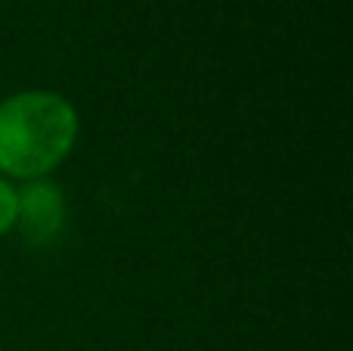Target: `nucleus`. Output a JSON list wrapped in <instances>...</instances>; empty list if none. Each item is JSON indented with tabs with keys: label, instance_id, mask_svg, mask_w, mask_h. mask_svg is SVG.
Segmentation results:
<instances>
[{
	"label": "nucleus",
	"instance_id": "f03ea898",
	"mask_svg": "<svg viewBox=\"0 0 353 351\" xmlns=\"http://www.w3.org/2000/svg\"><path fill=\"white\" fill-rule=\"evenodd\" d=\"M65 224V199L50 180H28L16 190V227L28 249H43L59 236Z\"/></svg>",
	"mask_w": 353,
	"mask_h": 351
},
{
	"label": "nucleus",
	"instance_id": "f257e3e1",
	"mask_svg": "<svg viewBox=\"0 0 353 351\" xmlns=\"http://www.w3.org/2000/svg\"><path fill=\"white\" fill-rule=\"evenodd\" d=\"M78 140V112L62 93L22 91L0 103V174L43 180Z\"/></svg>",
	"mask_w": 353,
	"mask_h": 351
},
{
	"label": "nucleus",
	"instance_id": "7ed1b4c3",
	"mask_svg": "<svg viewBox=\"0 0 353 351\" xmlns=\"http://www.w3.org/2000/svg\"><path fill=\"white\" fill-rule=\"evenodd\" d=\"M16 227V187L0 178V236Z\"/></svg>",
	"mask_w": 353,
	"mask_h": 351
}]
</instances>
